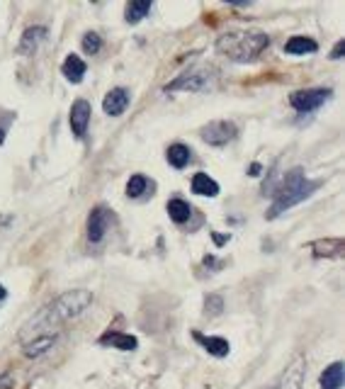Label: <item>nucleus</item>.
Returning <instances> with one entry per match:
<instances>
[{
	"label": "nucleus",
	"instance_id": "obj_9",
	"mask_svg": "<svg viewBox=\"0 0 345 389\" xmlns=\"http://www.w3.org/2000/svg\"><path fill=\"white\" fill-rule=\"evenodd\" d=\"M90 115H93V107H90L88 100H76L73 105H71L69 125H71V132H73L76 139H83L85 136L88 125H90Z\"/></svg>",
	"mask_w": 345,
	"mask_h": 389
},
{
	"label": "nucleus",
	"instance_id": "obj_20",
	"mask_svg": "<svg viewBox=\"0 0 345 389\" xmlns=\"http://www.w3.org/2000/svg\"><path fill=\"white\" fill-rule=\"evenodd\" d=\"M166 161L172 165V168L183 170L185 165L193 161V151H190V146H185V144H170L166 151Z\"/></svg>",
	"mask_w": 345,
	"mask_h": 389
},
{
	"label": "nucleus",
	"instance_id": "obj_1",
	"mask_svg": "<svg viewBox=\"0 0 345 389\" xmlns=\"http://www.w3.org/2000/svg\"><path fill=\"white\" fill-rule=\"evenodd\" d=\"M90 302H93V295H90L88 289H71L66 295L56 297L51 305H46L44 309L25 326L22 338H27L30 334H32V338H37V336L49 334L54 326L64 324V321L78 319V316L90 307Z\"/></svg>",
	"mask_w": 345,
	"mask_h": 389
},
{
	"label": "nucleus",
	"instance_id": "obj_25",
	"mask_svg": "<svg viewBox=\"0 0 345 389\" xmlns=\"http://www.w3.org/2000/svg\"><path fill=\"white\" fill-rule=\"evenodd\" d=\"M224 309V300L219 295H207L204 297V314L209 316H219Z\"/></svg>",
	"mask_w": 345,
	"mask_h": 389
},
{
	"label": "nucleus",
	"instance_id": "obj_29",
	"mask_svg": "<svg viewBox=\"0 0 345 389\" xmlns=\"http://www.w3.org/2000/svg\"><path fill=\"white\" fill-rule=\"evenodd\" d=\"M6 297H8V289H6V287H3V284H0V302L6 300Z\"/></svg>",
	"mask_w": 345,
	"mask_h": 389
},
{
	"label": "nucleus",
	"instance_id": "obj_23",
	"mask_svg": "<svg viewBox=\"0 0 345 389\" xmlns=\"http://www.w3.org/2000/svg\"><path fill=\"white\" fill-rule=\"evenodd\" d=\"M148 188H151V183H148L146 175H141V173L132 175V178H129V183H127V197H132V200H139L141 194L148 192Z\"/></svg>",
	"mask_w": 345,
	"mask_h": 389
},
{
	"label": "nucleus",
	"instance_id": "obj_16",
	"mask_svg": "<svg viewBox=\"0 0 345 389\" xmlns=\"http://www.w3.org/2000/svg\"><path fill=\"white\" fill-rule=\"evenodd\" d=\"M319 51V44H316L311 37H290V39L285 42V54L290 56H306V54H316Z\"/></svg>",
	"mask_w": 345,
	"mask_h": 389
},
{
	"label": "nucleus",
	"instance_id": "obj_12",
	"mask_svg": "<svg viewBox=\"0 0 345 389\" xmlns=\"http://www.w3.org/2000/svg\"><path fill=\"white\" fill-rule=\"evenodd\" d=\"M98 343L105 345V348H117V350H136L139 348L136 336L122 334V331H105V334L98 338Z\"/></svg>",
	"mask_w": 345,
	"mask_h": 389
},
{
	"label": "nucleus",
	"instance_id": "obj_27",
	"mask_svg": "<svg viewBox=\"0 0 345 389\" xmlns=\"http://www.w3.org/2000/svg\"><path fill=\"white\" fill-rule=\"evenodd\" d=\"M12 387V377L10 374H3V377H0V389H10Z\"/></svg>",
	"mask_w": 345,
	"mask_h": 389
},
{
	"label": "nucleus",
	"instance_id": "obj_2",
	"mask_svg": "<svg viewBox=\"0 0 345 389\" xmlns=\"http://www.w3.org/2000/svg\"><path fill=\"white\" fill-rule=\"evenodd\" d=\"M319 180H309L306 173L301 168H292L290 173L282 175L280 185L275 188V200L270 205V212H267V219H277L280 215H285L287 210H292L299 202L309 200L311 194L319 188Z\"/></svg>",
	"mask_w": 345,
	"mask_h": 389
},
{
	"label": "nucleus",
	"instance_id": "obj_14",
	"mask_svg": "<svg viewBox=\"0 0 345 389\" xmlns=\"http://www.w3.org/2000/svg\"><path fill=\"white\" fill-rule=\"evenodd\" d=\"M343 379H345V365L340 360L330 363L328 368L321 372V389H343Z\"/></svg>",
	"mask_w": 345,
	"mask_h": 389
},
{
	"label": "nucleus",
	"instance_id": "obj_28",
	"mask_svg": "<svg viewBox=\"0 0 345 389\" xmlns=\"http://www.w3.org/2000/svg\"><path fill=\"white\" fill-rule=\"evenodd\" d=\"M260 170H263L260 163H253V165H251V175H260Z\"/></svg>",
	"mask_w": 345,
	"mask_h": 389
},
{
	"label": "nucleus",
	"instance_id": "obj_8",
	"mask_svg": "<svg viewBox=\"0 0 345 389\" xmlns=\"http://www.w3.org/2000/svg\"><path fill=\"white\" fill-rule=\"evenodd\" d=\"M112 219H114L112 210H107V207H103V205L93 207V212L88 215V241L90 244H100V241L107 236Z\"/></svg>",
	"mask_w": 345,
	"mask_h": 389
},
{
	"label": "nucleus",
	"instance_id": "obj_7",
	"mask_svg": "<svg viewBox=\"0 0 345 389\" xmlns=\"http://www.w3.org/2000/svg\"><path fill=\"white\" fill-rule=\"evenodd\" d=\"M200 136H202V141H207L209 146H227L238 136V129L233 122L217 120V122H209L207 127H202V129H200Z\"/></svg>",
	"mask_w": 345,
	"mask_h": 389
},
{
	"label": "nucleus",
	"instance_id": "obj_5",
	"mask_svg": "<svg viewBox=\"0 0 345 389\" xmlns=\"http://www.w3.org/2000/svg\"><path fill=\"white\" fill-rule=\"evenodd\" d=\"M333 90L330 88H304V90H294L290 95V105L294 112L299 115H309V112H316L319 107H324V102L330 100Z\"/></svg>",
	"mask_w": 345,
	"mask_h": 389
},
{
	"label": "nucleus",
	"instance_id": "obj_6",
	"mask_svg": "<svg viewBox=\"0 0 345 389\" xmlns=\"http://www.w3.org/2000/svg\"><path fill=\"white\" fill-rule=\"evenodd\" d=\"M304 379H306V360L304 355H297L270 384L260 389H301L304 387Z\"/></svg>",
	"mask_w": 345,
	"mask_h": 389
},
{
	"label": "nucleus",
	"instance_id": "obj_22",
	"mask_svg": "<svg viewBox=\"0 0 345 389\" xmlns=\"http://www.w3.org/2000/svg\"><path fill=\"white\" fill-rule=\"evenodd\" d=\"M166 212L175 224H185V221L190 219V215H193V207H190L185 200H178V197H175V200L168 202Z\"/></svg>",
	"mask_w": 345,
	"mask_h": 389
},
{
	"label": "nucleus",
	"instance_id": "obj_21",
	"mask_svg": "<svg viewBox=\"0 0 345 389\" xmlns=\"http://www.w3.org/2000/svg\"><path fill=\"white\" fill-rule=\"evenodd\" d=\"M151 0H132V3H127V10H124V17H127L129 25H136V22H141L143 17L151 12Z\"/></svg>",
	"mask_w": 345,
	"mask_h": 389
},
{
	"label": "nucleus",
	"instance_id": "obj_18",
	"mask_svg": "<svg viewBox=\"0 0 345 389\" xmlns=\"http://www.w3.org/2000/svg\"><path fill=\"white\" fill-rule=\"evenodd\" d=\"M311 253L316 255V258H340L343 255V241L340 239H324V241H314V244H309Z\"/></svg>",
	"mask_w": 345,
	"mask_h": 389
},
{
	"label": "nucleus",
	"instance_id": "obj_10",
	"mask_svg": "<svg viewBox=\"0 0 345 389\" xmlns=\"http://www.w3.org/2000/svg\"><path fill=\"white\" fill-rule=\"evenodd\" d=\"M129 100H132V93H129L127 88H112L107 95H105V100H103L105 115L119 117L129 107Z\"/></svg>",
	"mask_w": 345,
	"mask_h": 389
},
{
	"label": "nucleus",
	"instance_id": "obj_11",
	"mask_svg": "<svg viewBox=\"0 0 345 389\" xmlns=\"http://www.w3.org/2000/svg\"><path fill=\"white\" fill-rule=\"evenodd\" d=\"M193 338L214 358H227L231 353V343L227 338H222V336H204L202 331H193Z\"/></svg>",
	"mask_w": 345,
	"mask_h": 389
},
{
	"label": "nucleus",
	"instance_id": "obj_4",
	"mask_svg": "<svg viewBox=\"0 0 345 389\" xmlns=\"http://www.w3.org/2000/svg\"><path fill=\"white\" fill-rule=\"evenodd\" d=\"M217 83V75L214 71H188V73L178 75L175 80L166 85V93H178V90H188V93H204V90H212Z\"/></svg>",
	"mask_w": 345,
	"mask_h": 389
},
{
	"label": "nucleus",
	"instance_id": "obj_3",
	"mask_svg": "<svg viewBox=\"0 0 345 389\" xmlns=\"http://www.w3.org/2000/svg\"><path fill=\"white\" fill-rule=\"evenodd\" d=\"M270 46V37L265 32H227L217 39V51L231 61L246 64L256 61Z\"/></svg>",
	"mask_w": 345,
	"mask_h": 389
},
{
	"label": "nucleus",
	"instance_id": "obj_30",
	"mask_svg": "<svg viewBox=\"0 0 345 389\" xmlns=\"http://www.w3.org/2000/svg\"><path fill=\"white\" fill-rule=\"evenodd\" d=\"M6 144V129H3V127H0V146Z\"/></svg>",
	"mask_w": 345,
	"mask_h": 389
},
{
	"label": "nucleus",
	"instance_id": "obj_13",
	"mask_svg": "<svg viewBox=\"0 0 345 389\" xmlns=\"http://www.w3.org/2000/svg\"><path fill=\"white\" fill-rule=\"evenodd\" d=\"M46 35H49V30L42 25L27 27V30L22 32V39H20V54H35V51L39 49L42 42L46 39Z\"/></svg>",
	"mask_w": 345,
	"mask_h": 389
},
{
	"label": "nucleus",
	"instance_id": "obj_24",
	"mask_svg": "<svg viewBox=\"0 0 345 389\" xmlns=\"http://www.w3.org/2000/svg\"><path fill=\"white\" fill-rule=\"evenodd\" d=\"M80 44H83L85 54H90V56H95L100 49H103V39H100V35H95V32H85Z\"/></svg>",
	"mask_w": 345,
	"mask_h": 389
},
{
	"label": "nucleus",
	"instance_id": "obj_15",
	"mask_svg": "<svg viewBox=\"0 0 345 389\" xmlns=\"http://www.w3.org/2000/svg\"><path fill=\"white\" fill-rule=\"evenodd\" d=\"M56 338H59L56 334H44V336H37V338H32V341H25L22 353H25L27 358H39V355H44L46 350L54 348Z\"/></svg>",
	"mask_w": 345,
	"mask_h": 389
},
{
	"label": "nucleus",
	"instance_id": "obj_26",
	"mask_svg": "<svg viewBox=\"0 0 345 389\" xmlns=\"http://www.w3.org/2000/svg\"><path fill=\"white\" fill-rule=\"evenodd\" d=\"M343 54H345V39H338V42H335L333 49H330V56H328V59H330V61H338V59H343Z\"/></svg>",
	"mask_w": 345,
	"mask_h": 389
},
{
	"label": "nucleus",
	"instance_id": "obj_19",
	"mask_svg": "<svg viewBox=\"0 0 345 389\" xmlns=\"http://www.w3.org/2000/svg\"><path fill=\"white\" fill-rule=\"evenodd\" d=\"M193 192L200 197H217L219 194V183L214 178H209L207 173H195L193 175Z\"/></svg>",
	"mask_w": 345,
	"mask_h": 389
},
{
	"label": "nucleus",
	"instance_id": "obj_17",
	"mask_svg": "<svg viewBox=\"0 0 345 389\" xmlns=\"http://www.w3.org/2000/svg\"><path fill=\"white\" fill-rule=\"evenodd\" d=\"M85 71H88V66H85V61L80 59V56L76 54H69L64 59V64H61V73L66 75V80L69 83H80L85 75Z\"/></svg>",
	"mask_w": 345,
	"mask_h": 389
}]
</instances>
